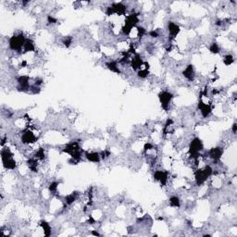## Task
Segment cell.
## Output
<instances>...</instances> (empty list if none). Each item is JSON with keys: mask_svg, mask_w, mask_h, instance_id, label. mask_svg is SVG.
Instances as JSON below:
<instances>
[{"mask_svg": "<svg viewBox=\"0 0 237 237\" xmlns=\"http://www.w3.org/2000/svg\"><path fill=\"white\" fill-rule=\"evenodd\" d=\"M198 109H200L201 114H202V116H203L204 118H207V117L211 114V112H212V108H211V106L208 105V104H205V103H203L202 101H200V102L198 103Z\"/></svg>", "mask_w": 237, "mask_h": 237, "instance_id": "obj_12", "label": "cell"}, {"mask_svg": "<svg viewBox=\"0 0 237 237\" xmlns=\"http://www.w3.org/2000/svg\"><path fill=\"white\" fill-rule=\"evenodd\" d=\"M204 148L203 143L199 138H195L191 141L189 146V153L191 157L194 158H198L199 156V152L202 151Z\"/></svg>", "mask_w": 237, "mask_h": 237, "instance_id": "obj_5", "label": "cell"}, {"mask_svg": "<svg viewBox=\"0 0 237 237\" xmlns=\"http://www.w3.org/2000/svg\"><path fill=\"white\" fill-rule=\"evenodd\" d=\"M57 21H58V20H57L56 18L52 17L51 15H48V16H47V22H48V23L54 24V23H56Z\"/></svg>", "mask_w": 237, "mask_h": 237, "instance_id": "obj_33", "label": "cell"}, {"mask_svg": "<svg viewBox=\"0 0 237 237\" xmlns=\"http://www.w3.org/2000/svg\"><path fill=\"white\" fill-rule=\"evenodd\" d=\"M27 165L30 168V170L34 172H37L38 171V162L36 160V158H30L27 160Z\"/></svg>", "mask_w": 237, "mask_h": 237, "instance_id": "obj_21", "label": "cell"}, {"mask_svg": "<svg viewBox=\"0 0 237 237\" xmlns=\"http://www.w3.org/2000/svg\"><path fill=\"white\" fill-rule=\"evenodd\" d=\"M170 205L173 207H180V198L178 197H171L170 198Z\"/></svg>", "mask_w": 237, "mask_h": 237, "instance_id": "obj_23", "label": "cell"}, {"mask_svg": "<svg viewBox=\"0 0 237 237\" xmlns=\"http://www.w3.org/2000/svg\"><path fill=\"white\" fill-rule=\"evenodd\" d=\"M235 61V58L232 55H226L224 57V59H223V63L226 65V66H230L234 63Z\"/></svg>", "mask_w": 237, "mask_h": 237, "instance_id": "obj_24", "label": "cell"}, {"mask_svg": "<svg viewBox=\"0 0 237 237\" xmlns=\"http://www.w3.org/2000/svg\"><path fill=\"white\" fill-rule=\"evenodd\" d=\"M111 7L113 9L114 14L123 15L126 12V6L123 5L122 3H114V4L111 5Z\"/></svg>", "mask_w": 237, "mask_h": 237, "instance_id": "obj_16", "label": "cell"}, {"mask_svg": "<svg viewBox=\"0 0 237 237\" xmlns=\"http://www.w3.org/2000/svg\"><path fill=\"white\" fill-rule=\"evenodd\" d=\"M35 158H36V159H41V160L45 158V153H44V148H39L37 150V152L35 155Z\"/></svg>", "mask_w": 237, "mask_h": 237, "instance_id": "obj_26", "label": "cell"}, {"mask_svg": "<svg viewBox=\"0 0 237 237\" xmlns=\"http://www.w3.org/2000/svg\"><path fill=\"white\" fill-rule=\"evenodd\" d=\"M209 51L212 54H218L220 52V46L217 43H212L209 46Z\"/></svg>", "mask_w": 237, "mask_h": 237, "instance_id": "obj_25", "label": "cell"}, {"mask_svg": "<svg viewBox=\"0 0 237 237\" xmlns=\"http://www.w3.org/2000/svg\"><path fill=\"white\" fill-rule=\"evenodd\" d=\"M29 81L30 78L28 76H20L18 77L17 81H18V91H22V92H26L27 90H30L31 86L29 84Z\"/></svg>", "mask_w": 237, "mask_h": 237, "instance_id": "obj_7", "label": "cell"}, {"mask_svg": "<svg viewBox=\"0 0 237 237\" xmlns=\"http://www.w3.org/2000/svg\"><path fill=\"white\" fill-rule=\"evenodd\" d=\"M149 35L152 38H158L159 36V34H158V31H151V32H149Z\"/></svg>", "mask_w": 237, "mask_h": 237, "instance_id": "obj_34", "label": "cell"}, {"mask_svg": "<svg viewBox=\"0 0 237 237\" xmlns=\"http://www.w3.org/2000/svg\"><path fill=\"white\" fill-rule=\"evenodd\" d=\"M78 196H79V193L78 192H73L72 193L71 195L65 197V202L67 205H72L77 198H78Z\"/></svg>", "mask_w": 237, "mask_h": 237, "instance_id": "obj_22", "label": "cell"}, {"mask_svg": "<svg viewBox=\"0 0 237 237\" xmlns=\"http://www.w3.org/2000/svg\"><path fill=\"white\" fill-rule=\"evenodd\" d=\"M58 182H52L49 184V191L52 194H56L57 190H58Z\"/></svg>", "mask_w": 237, "mask_h": 237, "instance_id": "obj_27", "label": "cell"}, {"mask_svg": "<svg viewBox=\"0 0 237 237\" xmlns=\"http://www.w3.org/2000/svg\"><path fill=\"white\" fill-rule=\"evenodd\" d=\"M25 41H26V39H25L23 34H19V35H13L9 39V43H8L9 48L13 51L21 52V49L23 48Z\"/></svg>", "mask_w": 237, "mask_h": 237, "instance_id": "obj_2", "label": "cell"}, {"mask_svg": "<svg viewBox=\"0 0 237 237\" xmlns=\"http://www.w3.org/2000/svg\"><path fill=\"white\" fill-rule=\"evenodd\" d=\"M30 91H31L34 95H37V94H39L40 93V87L39 86H36V85L32 86V87L30 88Z\"/></svg>", "mask_w": 237, "mask_h": 237, "instance_id": "obj_31", "label": "cell"}, {"mask_svg": "<svg viewBox=\"0 0 237 237\" xmlns=\"http://www.w3.org/2000/svg\"><path fill=\"white\" fill-rule=\"evenodd\" d=\"M144 150H145V152H146L147 150H150V149H152L153 148V146L150 144V143H146V145H145V146H144Z\"/></svg>", "mask_w": 237, "mask_h": 237, "instance_id": "obj_35", "label": "cell"}, {"mask_svg": "<svg viewBox=\"0 0 237 237\" xmlns=\"http://www.w3.org/2000/svg\"><path fill=\"white\" fill-rule=\"evenodd\" d=\"M1 158H2V163L3 166L6 169L8 170H14L17 166L16 161L13 158V154L9 150V148H3L1 150Z\"/></svg>", "mask_w": 237, "mask_h": 237, "instance_id": "obj_1", "label": "cell"}, {"mask_svg": "<svg viewBox=\"0 0 237 237\" xmlns=\"http://www.w3.org/2000/svg\"><path fill=\"white\" fill-rule=\"evenodd\" d=\"M137 75L139 78H142V79L146 78L148 75V68H146L145 70H139L137 72Z\"/></svg>", "mask_w": 237, "mask_h": 237, "instance_id": "obj_28", "label": "cell"}, {"mask_svg": "<svg viewBox=\"0 0 237 237\" xmlns=\"http://www.w3.org/2000/svg\"><path fill=\"white\" fill-rule=\"evenodd\" d=\"M85 158H87V160L91 161V162H94V163H98L100 161V153H97V152H86L85 153Z\"/></svg>", "mask_w": 237, "mask_h": 237, "instance_id": "obj_17", "label": "cell"}, {"mask_svg": "<svg viewBox=\"0 0 237 237\" xmlns=\"http://www.w3.org/2000/svg\"><path fill=\"white\" fill-rule=\"evenodd\" d=\"M213 173V170L210 166H207L203 170H198L195 172V178H196V183L198 186L202 185Z\"/></svg>", "mask_w": 237, "mask_h": 237, "instance_id": "obj_3", "label": "cell"}, {"mask_svg": "<svg viewBox=\"0 0 237 237\" xmlns=\"http://www.w3.org/2000/svg\"><path fill=\"white\" fill-rule=\"evenodd\" d=\"M138 21H139L138 14H131V15H129V16L126 18V20H125V24H124V26H123L122 29H121L123 35H128L132 32V29L138 23Z\"/></svg>", "mask_w": 237, "mask_h": 237, "instance_id": "obj_4", "label": "cell"}, {"mask_svg": "<svg viewBox=\"0 0 237 237\" xmlns=\"http://www.w3.org/2000/svg\"><path fill=\"white\" fill-rule=\"evenodd\" d=\"M36 141V137L35 135L33 133V132L29 131V130H26L22 135H21V142L25 145H30V144H33Z\"/></svg>", "mask_w": 237, "mask_h": 237, "instance_id": "obj_8", "label": "cell"}, {"mask_svg": "<svg viewBox=\"0 0 237 237\" xmlns=\"http://www.w3.org/2000/svg\"><path fill=\"white\" fill-rule=\"evenodd\" d=\"M42 83H43V80L42 79H36L35 81V85H36V86H39L40 84H42Z\"/></svg>", "mask_w": 237, "mask_h": 237, "instance_id": "obj_36", "label": "cell"}, {"mask_svg": "<svg viewBox=\"0 0 237 237\" xmlns=\"http://www.w3.org/2000/svg\"><path fill=\"white\" fill-rule=\"evenodd\" d=\"M27 65V62L26 61H22V63H21V67H25Z\"/></svg>", "mask_w": 237, "mask_h": 237, "instance_id": "obj_40", "label": "cell"}, {"mask_svg": "<svg viewBox=\"0 0 237 237\" xmlns=\"http://www.w3.org/2000/svg\"><path fill=\"white\" fill-rule=\"evenodd\" d=\"M137 32H138V37L139 38H142L146 35V29L144 27H138L137 28Z\"/></svg>", "mask_w": 237, "mask_h": 237, "instance_id": "obj_30", "label": "cell"}, {"mask_svg": "<svg viewBox=\"0 0 237 237\" xmlns=\"http://www.w3.org/2000/svg\"><path fill=\"white\" fill-rule=\"evenodd\" d=\"M232 131H233V132L235 134L236 133V132H237V124L236 123H234L233 124V127H232Z\"/></svg>", "mask_w": 237, "mask_h": 237, "instance_id": "obj_37", "label": "cell"}, {"mask_svg": "<svg viewBox=\"0 0 237 237\" xmlns=\"http://www.w3.org/2000/svg\"><path fill=\"white\" fill-rule=\"evenodd\" d=\"M183 75L190 81H193L195 80V76H196V72H195V69L193 65H188L185 70L183 72Z\"/></svg>", "mask_w": 237, "mask_h": 237, "instance_id": "obj_13", "label": "cell"}, {"mask_svg": "<svg viewBox=\"0 0 237 237\" xmlns=\"http://www.w3.org/2000/svg\"><path fill=\"white\" fill-rule=\"evenodd\" d=\"M168 31L170 33V37L171 36L172 38H174L180 33V27L176 23H174L172 21H170L168 23Z\"/></svg>", "mask_w": 237, "mask_h": 237, "instance_id": "obj_14", "label": "cell"}, {"mask_svg": "<svg viewBox=\"0 0 237 237\" xmlns=\"http://www.w3.org/2000/svg\"><path fill=\"white\" fill-rule=\"evenodd\" d=\"M154 179L159 181L162 186H165L168 181V171L165 170H157L154 173Z\"/></svg>", "mask_w": 237, "mask_h": 237, "instance_id": "obj_9", "label": "cell"}, {"mask_svg": "<svg viewBox=\"0 0 237 237\" xmlns=\"http://www.w3.org/2000/svg\"><path fill=\"white\" fill-rule=\"evenodd\" d=\"M110 156V152L108 151V150H104L100 153V157L102 159H106L107 158H109Z\"/></svg>", "mask_w": 237, "mask_h": 237, "instance_id": "obj_32", "label": "cell"}, {"mask_svg": "<svg viewBox=\"0 0 237 237\" xmlns=\"http://www.w3.org/2000/svg\"><path fill=\"white\" fill-rule=\"evenodd\" d=\"M40 226L43 228L45 236L48 237L51 235V227H50V225H49V223H48L47 221H40Z\"/></svg>", "mask_w": 237, "mask_h": 237, "instance_id": "obj_19", "label": "cell"}, {"mask_svg": "<svg viewBox=\"0 0 237 237\" xmlns=\"http://www.w3.org/2000/svg\"><path fill=\"white\" fill-rule=\"evenodd\" d=\"M72 43V36H66L62 39V44L66 46V47H70V45Z\"/></svg>", "mask_w": 237, "mask_h": 237, "instance_id": "obj_29", "label": "cell"}, {"mask_svg": "<svg viewBox=\"0 0 237 237\" xmlns=\"http://www.w3.org/2000/svg\"><path fill=\"white\" fill-rule=\"evenodd\" d=\"M91 234H92L93 235H95V236H100V235H99L97 232H95V231H92V232H91Z\"/></svg>", "mask_w": 237, "mask_h": 237, "instance_id": "obj_39", "label": "cell"}, {"mask_svg": "<svg viewBox=\"0 0 237 237\" xmlns=\"http://www.w3.org/2000/svg\"><path fill=\"white\" fill-rule=\"evenodd\" d=\"M35 45L34 41L32 39H26L24 45H23V51H24L23 53L35 51Z\"/></svg>", "mask_w": 237, "mask_h": 237, "instance_id": "obj_18", "label": "cell"}, {"mask_svg": "<svg viewBox=\"0 0 237 237\" xmlns=\"http://www.w3.org/2000/svg\"><path fill=\"white\" fill-rule=\"evenodd\" d=\"M106 66L109 71H111L115 73H118V74L120 73V70L118 69V63L116 61H109L106 63Z\"/></svg>", "mask_w": 237, "mask_h": 237, "instance_id": "obj_20", "label": "cell"}, {"mask_svg": "<svg viewBox=\"0 0 237 237\" xmlns=\"http://www.w3.org/2000/svg\"><path fill=\"white\" fill-rule=\"evenodd\" d=\"M172 97H173V95L168 91H161L158 94V99H159L161 107L164 110L169 109V106H170V103Z\"/></svg>", "mask_w": 237, "mask_h": 237, "instance_id": "obj_6", "label": "cell"}, {"mask_svg": "<svg viewBox=\"0 0 237 237\" xmlns=\"http://www.w3.org/2000/svg\"><path fill=\"white\" fill-rule=\"evenodd\" d=\"M223 154V149L222 147H214V148H211L209 151H208V156L211 159H213L214 161H218L220 160L221 156Z\"/></svg>", "mask_w": 237, "mask_h": 237, "instance_id": "obj_10", "label": "cell"}, {"mask_svg": "<svg viewBox=\"0 0 237 237\" xmlns=\"http://www.w3.org/2000/svg\"><path fill=\"white\" fill-rule=\"evenodd\" d=\"M87 222H88V223H90V224H94V223L95 222V221L92 217H90V218H89V220L87 221Z\"/></svg>", "mask_w": 237, "mask_h": 237, "instance_id": "obj_38", "label": "cell"}, {"mask_svg": "<svg viewBox=\"0 0 237 237\" xmlns=\"http://www.w3.org/2000/svg\"><path fill=\"white\" fill-rule=\"evenodd\" d=\"M131 66L133 69V71H136L138 69L141 68V66L143 65V60L141 58V57L138 54H135L134 57L131 59Z\"/></svg>", "mask_w": 237, "mask_h": 237, "instance_id": "obj_15", "label": "cell"}, {"mask_svg": "<svg viewBox=\"0 0 237 237\" xmlns=\"http://www.w3.org/2000/svg\"><path fill=\"white\" fill-rule=\"evenodd\" d=\"M79 150H81V148H80L79 143L77 141H73V142L68 144L65 146V148H63V152L64 153H68L70 155H72V154H73V153H75V152H77Z\"/></svg>", "mask_w": 237, "mask_h": 237, "instance_id": "obj_11", "label": "cell"}]
</instances>
